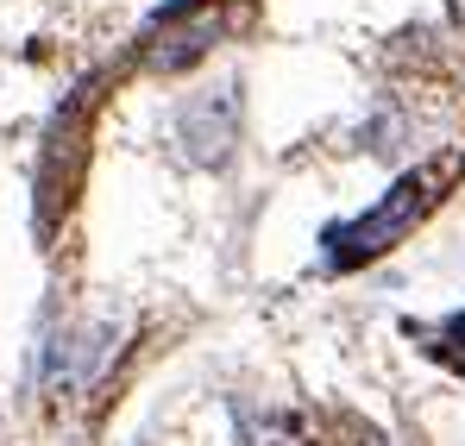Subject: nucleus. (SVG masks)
<instances>
[{
	"instance_id": "f257e3e1",
	"label": "nucleus",
	"mask_w": 465,
	"mask_h": 446,
	"mask_svg": "<svg viewBox=\"0 0 465 446\" xmlns=\"http://www.w3.org/2000/svg\"><path fill=\"white\" fill-rule=\"evenodd\" d=\"M447 170H453V164H440V170H409V176L390 183V195L371 208V214H359V221H333L327 233H321V245H327V271L371 264V258H384L390 245H402L409 226L428 214V202H434V189H440Z\"/></svg>"
},
{
	"instance_id": "f03ea898",
	"label": "nucleus",
	"mask_w": 465,
	"mask_h": 446,
	"mask_svg": "<svg viewBox=\"0 0 465 446\" xmlns=\"http://www.w3.org/2000/svg\"><path fill=\"white\" fill-rule=\"evenodd\" d=\"M176 145L189 164L202 170H221L239 145V82H221V88H202L176 107Z\"/></svg>"
},
{
	"instance_id": "7ed1b4c3",
	"label": "nucleus",
	"mask_w": 465,
	"mask_h": 446,
	"mask_svg": "<svg viewBox=\"0 0 465 446\" xmlns=\"http://www.w3.org/2000/svg\"><path fill=\"white\" fill-rule=\"evenodd\" d=\"M163 38H152L145 45V70L157 75H176L189 70V64H202L208 57V45L221 38V19H195V25H157Z\"/></svg>"
}]
</instances>
